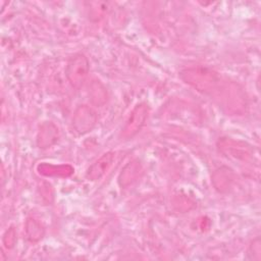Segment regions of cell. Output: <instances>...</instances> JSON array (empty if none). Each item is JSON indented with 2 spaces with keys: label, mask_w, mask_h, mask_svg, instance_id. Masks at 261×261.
<instances>
[{
  "label": "cell",
  "mask_w": 261,
  "mask_h": 261,
  "mask_svg": "<svg viewBox=\"0 0 261 261\" xmlns=\"http://www.w3.org/2000/svg\"><path fill=\"white\" fill-rule=\"evenodd\" d=\"M90 64L87 57L83 54H75L69 58L65 68V75L74 88H80L89 73Z\"/></svg>",
  "instance_id": "obj_1"
},
{
  "label": "cell",
  "mask_w": 261,
  "mask_h": 261,
  "mask_svg": "<svg viewBox=\"0 0 261 261\" xmlns=\"http://www.w3.org/2000/svg\"><path fill=\"white\" fill-rule=\"evenodd\" d=\"M149 115V107L148 105L142 103L137 105L133 111L130 112L125 124L122 128L121 136L125 139H129L134 137L136 134L140 132V129L145 124Z\"/></svg>",
  "instance_id": "obj_2"
},
{
  "label": "cell",
  "mask_w": 261,
  "mask_h": 261,
  "mask_svg": "<svg viewBox=\"0 0 261 261\" xmlns=\"http://www.w3.org/2000/svg\"><path fill=\"white\" fill-rule=\"evenodd\" d=\"M97 122L96 112L87 105L79 106L72 117V126L74 130L80 134H86L93 129Z\"/></svg>",
  "instance_id": "obj_3"
},
{
  "label": "cell",
  "mask_w": 261,
  "mask_h": 261,
  "mask_svg": "<svg viewBox=\"0 0 261 261\" xmlns=\"http://www.w3.org/2000/svg\"><path fill=\"white\" fill-rule=\"evenodd\" d=\"M115 155L112 152L105 153L102 155L97 161H95L87 170V178L91 180H96L102 177L108 169L111 167L113 161H114Z\"/></svg>",
  "instance_id": "obj_4"
},
{
  "label": "cell",
  "mask_w": 261,
  "mask_h": 261,
  "mask_svg": "<svg viewBox=\"0 0 261 261\" xmlns=\"http://www.w3.org/2000/svg\"><path fill=\"white\" fill-rule=\"evenodd\" d=\"M59 132L57 126L52 122H45L40 126L37 137V144L40 148H48L58 140Z\"/></svg>",
  "instance_id": "obj_5"
},
{
  "label": "cell",
  "mask_w": 261,
  "mask_h": 261,
  "mask_svg": "<svg viewBox=\"0 0 261 261\" xmlns=\"http://www.w3.org/2000/svg\"><path fill=\"white\" fill-rule=\"evenodd\" d=\"M142 165L138 161H132L125 165L119 175V184L121 187H127L137 180L142 174Z\"/></svg>",
  "instance_id": "obj_6"
},
{
  "label": "cell",
  "mask_w": 261,
  "mask_h": 261,
  "mask_svg": "<svg viewBox=\"0 0 261 261\" xmlns=\"http://www.w3.org/2000/svg\"><path fill=\"white\" fill-rule=\"evenodd\" d=\"M39 170L42 174L45 175H62L66 176L72 173L73 169L72 167L68 165H48V164H42L39 166Z\"/></svg>",
  "instance_id": "obj_7"
},
{
  "label": "cell",
  "mask_w": 261,
  "mask_h": 261,
  "mask_svg": "<svg viewBox=\"0 0 261 261\" xmlns=\"http://www.w3.org/2000/svg\"><path fill=\"white\" fill-rule=\"evenodd\" d=\"M25 230L31 241H39L44 236V228L39 221L34 218H29L25 223Z\"/></svg>",
  "instance_id": "obj_8"
},
{
  "label": "cell",
  "mask_w": 261,
  "mask_h": 261,
  "mask_svg": "<svg viewBox=\"0 0 261 261\" xmlns=\"http://www.w3.org/2000/svg\"><path fill=\"white\" fill-rule=\"evenodd\" d=\"M90 96H91L92 102L96 105H102L103 103H105L107 99V93L104 87L97 81L91 85Z\"/></svg>",
  "instance_id": "obj_9"
},
{
  "label": "cell",
  "mask_w": 261,
  "mask_h": 261,
  "mask_svg": "<svg viewBox=\"0 0 261 261\" xmlns=\"http://www.w3.org/2000/svg\"><path fill=\"white\" fill-rule=\"evenodd\" d=\"M14 242H15V232L13 228H10L9 230L6 231L4 236V244L7 248H10L13 246Z\"/></svg>",
  "instance_id": "obj_10"
}]
</instances>
